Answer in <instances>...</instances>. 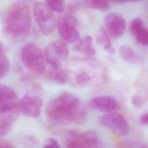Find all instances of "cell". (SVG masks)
Instances as JSON below:
<instances>
[{
  "instance_id": "1",
  "label": "cell",
  "mask_w": 148,
  "mask_h": 148,
  "mask_svg": "<svg viewBox=\"0 0 148 148\" xmlns=\"http://www.w3.org/2000/svg\"><path fill=\"white\" fill-rule=\"evenodd\" d=\"M65 72L68 80L77 87L99 86L108 77L106 67L92 57L72 58L68 63Z\"/></svg>"
},
{
  "instance_id": "2",
  "label": "cell",
  "mask_w": 148,
  "mask_h": 148,
  "mask_svg": "<svg viewBox=\"0 0 148 148\" xmlns=\"http://www.w3.org/2000/svg\"><path fill=\"white\" fill-rule=\"evenodd\" d=\"M47 118L57 123L67 124L72 122L84 124L87 119V110L82 100L68 92H63L52 99L47 105Z\"/></svg>"
},
{
  "instance_id": "3",
  "label": "cell",
  "mask_w": 148,
  "mask_h": 148,
  "mask_svg": "<svg viewBox=\"0 0 148 148\" xmlns=\"http://www.w3.org/2000/svg\"><path fill=\"white\" fill-rule=\"evenodd\" d=\"M31 14L28 5L22 0H17L8 8L5 14L4 28L13 39L26 38L31 29Z\"/></svg>"
},
{
  "instance_id": "4",
  "label": "cell",
  "mask_w": 148,
  "mask_h": 148,
  "mask_svg": "<svg viewBox=\"0 0 148 148\" xmlns=\"http://www.w3.org/2000/svg\"><path fill=\"white\" fill-rule=\"evenodd\" d=\"M18 99L14 90L0 84V121L10 124L16 120L19 114Z\"/></svg>"
},
{
  "instance_id": "5",
  "label": "cell",
  "mask_w": 148,
  "mask_h": 148,
  "mask_svg": "<svg viewBox=\"0 0 148 148\" xmlns=\"http://www.w3.org/2000/svg\"><path fill=\"white\" fill-rule=\"evenodd\" d=\"M21 57L24 65L33 73L41 75L45 72L44 56L36 44L29 42L24 45L21 51Z\"/></svg>"
},
{
  "instance_id": "6",
  "label": "cell",
  "mask_w": 148,
  "mask_h": 148,
  "mask_svg": "<svg viewBox=\"0 0 148 148\" xmlns=\"http://www.w3.org/2000/svg\"><path fill=\"white\" fill-rule=\"evenodd\" d=\"M34 14L42 32L46 35L51 34L56 25L51 10L46 4L36 2L34 6Z\"/></svg>"
},
{
  "instance_id": "7",
  "label": "cell",
  "mask_w": 148,
  "mask_h": 148,
  "mask_svg": "<svg viewBox=\"0 0 148 148\" xmlns=\"http://www.w3.org/2000/svg\"><path fill=\"white\" fill-rule=\"evenodd\" d=\"M44 53L47 62L51 66L61 67L62 62L68 57L69 50L64 40L57 39L46 46Z\"/></svg>"
},
{
  "instance_id": "8",
  "label": "cell",
  "mask_w": 148,
  "mask_h": 148,
  "mask_svg": "<svg viewBox=\"0 0 148 148\" xmlns=\"http://www.w3.org/2000/svg\"><path fill=\"white\" fill-rule=\"evenodd\" d=\"M99 123L120 136L127 135L130 131L129 124L126 119L117 112L104 113L99 117Z\"/></svg>"
},
{
  "instance_id": "9",
  "label": "cell",
  "mask_w": 148,
  "mask_h": 148,
  "mask_svg": "<svg viewBox=\"0 0 148 148\" xmlns=\"http://www.w3.org/2000/svg\"><path fill=\"white\" fill-rule=\"evenodd\" d=\"M77 21L72 16L60 17L58 18L57 27L60 36L64 41L69 43L77 42L80 38V34L76 28Z\"/></svg>"
},
{
  "instance_id": "10",
  "label": "cell",
  "mask_w": 148,
  "mask_h": 148,
  "mask_svg": "<svg viewBox=\"0 0 148 148\" xmlns=\"http://www.w3.org/2000/svg\"><path fill=\"white\" fill-rule=\"evenodd\" d=\"M104 23L108 34L114 39L121 38L125 32V20L119 13H108L105 16Z\"/></svg>"
},
{
  "instance_id": "11",
  "label": "cell",
  "mask_w": 148,
  "mask_h": 148,
  "mask_svg": "<svg viewBox=\"0 0 148 148\" xmlns=\"http://www.w3.org/2000/svg\"><path fill=\"white\" fill-rule=\"evenodd\" d=\"M20 112L24 116L36 118L38 117L42 108V100L34 95H25L18 102Z\"/></svg>"
},
{
  "instance_id": "12",
  "label": "cell",
  "mask_w": 148,
  "mask_h": 148,
  "mask_svg": "<svg viewBox=\"0 0 148 148\" xmlns=\"http://www.w3.org/2000/svg\"><path fill=\"white\" fill-rule=\"evenodd\" d=\"M89 105L92 109L103 113L117 112L120 107L117 100L109 95L98 96L91 99Z\"/></svg>"
},
{
  "instance_id": "13",
  "label": "cell",
  "mask_w": 148,
  "mask_h": 148,
  "mask_svg": "<svg viewBox=\"0 0 148 148\" xmlns=\"http://www.w3.org/2000/svg\"><path fill=\"white\" fill-rule=\"evenodd\" d=\"M74 49L87 57H92L95 54L93 38L90 35L85 36L78 40L74 46Z\"/></svg>"
},
{
  "instance_id": "14",
  "label": "cell",
  "mask_w": 148,
  "mask_h": 148,
  "mask_svg": "<svg viewBox=\"0 0 148 148\" xmlns=\"http://www.w3.org/2000/svg\"><path fill=\"white\" fill-rule=\"evenodd\" d=\"M119 53L122 58L128 63L140 64L143 61L141 55L127 45H122L119 49Z\"/></svg>"
},
{
  "instance_id": "15",
  "label": "cell",
  "mask_w": 148,
  "mask_h": 148,
  "mask_svg": "<svg viewBox=\"0 0 148 148\" xmlns=\"http://www.w3.org/2000/svg\"><path fill=\"white\" fill-rule=\"evenodd\" d=\"M66 147H86L82 133L69 131L66 134L65 142Z\"/></svg>"
},
{
  "instance_id": "16",
  "label": "cell",
  "mask_w": 148,
  "mask_h": 148,
  "mask_svg": "<svg viewBox=\"0 0 148 148\" xmlns=\"http://www.w3.org/2000/svg\"><path fill=\"white\" fill-rule=\"evenodd\" d=\"M96 40L108 53L110 54L114 53V49L110 40V36L105 28L102 27L99 29L97 34Z\"/></svg>"
},
{
  "instance_id": "17",
  "label": "cell",
  "mask_w": 148,
  "mask_h": 148,
  "mask_svg": "<svg viewBox=\"0 0 148 148\" xmlns=\"http://www.w3.org/2000/svg\"><path fill=\"white\" fill-rule=\"evenodd\" d=\"M46 78L51 82L58 84H65L68 80L66 72L60 67L51 66L46 73Z\"/></svg>"
},
{
  "instance_id": "18",
  "label": "cell",
  "mask_w": 148,
  "mask_h": 148,
  "mask_svg": "<svg viewBox=\"0 0 148 148\" xmlns=\"http://www.w3.org/2000/svg\"><path fill=\"white\" fill-rule=\"evenodd\" d=\"M86 147H98L100 141L98 135L92 130H88L82 133Z\"/></svg>"
},
{
  "instance_id": "19",
  "label": "cell",
  "mask_w": 148,
  "mask_h": 148,
  "mask_svg": "<svg viewBox=\"0 0 148 148\" xmlns=\"http://www.w3.org/2000/svg\"><path fill=\"white\" fill-rule=\"evenodd\" d=\"M84 2L90 8L101 11H106L110 6L109 0H84Z\"/></svg>"
},
{
  "instance_id": "20",
  "label": "cell",
  "mask_w": 148,
  "mask_h": 148,
  "mask_svg": "<svg viewBox=\"0 0 148 148\" xmlns=\"http://www.w3.org/2000/svg\"><path fill=\"white\" fill-rule=\"evenodd\" d=\"M132 35L138 43L144 46H148V29L144 25L139 28Z\"/></svg>"
},
{
  "instance_id": "21",
  "label": "cell",
  "mask_w": 148,
  "mask_h": 148,
  "mask_svg": "<svg viewBox=\"0 0 148 148\" xmlns=\"http://www.w3.org/2000/svg\"><path fill=\"white\" fill-rule=\"evenodd\" d=\"M46 6L53 12L61 13L64 10L65 3L64 0H45Z\"/></svg>"
},
{
  "instance_id": "22",
  "label": "cell",
  "mask_w": 148,
  "mask_h": 148,
  "mask_svg": "<svg viewBox=\"0 0 148 148\" xmlns=\"http://www.w3.org/2000/svg\"><path fill=\"white\" fill-rule=\"evenodd\" d=\"M10 68V62L8 57L5 53L0 54V79L8 74Z\"/></svg>"
},
{
  "instance_id": "23",
  "label": "cell",
  "mask_w": 148,
  "mask_h": 148,
  "mask_svg": "<svg viewBox=\"0 0 148 148\" xmlns=\"http://www.w3.org/2000/svg\"><path fill=\"white\" fill-rule=\"evenodd\" d=\"M142 26H143V23L140 18L136 17L134 18L130 24V31L131 35Z\"/></svg>"
},
{
  "instance_id": "24",
  "label": "cell",
  "mask_w": 148,
  "mask_h": 148,
  "mask_svg": "<svg viewBox=\"0 0 148 148\" xmlns=\"http://www.w3.org/2000/svg\"><path fill=\"white\" fill-rule=\"evenodd\" d=\"M12 125V124L0 121V138L8 134L11 129Z\"/></svg>"
},
{
  "instance_id": "25",
  "label": "cell",
  "mask_w": 148,
  "mask_h": 148,
  "mask_svg": "<svg viewBox=\"0 0 148 148\" xmlns=\"http://www.w3.org/2000/svg\"><path fill=\"white\" fill-rule=\"evenodd\" d=\"M131 103L136 108L142 107L145 103L144 99L139 95H134L131 98Z\"/></svg>"
},
{
  "instance_id": "26",
  "label": "cell",
  "mask_w": 148,
  "mask_h": 148,
  "mask_svg": "<svg viewBox=\"0 0 148 148\" xmlns=\"http://www.w3.org/2000/svg\"><path fill=\"white\" fill-rule=\"evenodd\" d=\"M84 0H72L68 4V9L69 10L75 12L83 3Z\"/></svg>"
},
{
  "instance_id": "27",
  "label": "cell",
  "mask_w": 148,
  "mask_h": 148,
  "mask_svg": "<svg viewBox=\"0 0 148 148\" xmlns=\"http://www.w3.org/2000/svg\"><path fill=\"white\" fill-rule=\"evenodd\" d=\"M44 147H52V148H60V146L56 139L54 138H49L46 142Z\"/></svg>"
},
{
  "instance_id": "28",
  "label": "cell",
  "mask_w": 148,
  "mask_h": 148,
  "mask_svg": "<svg viewBox=\"0 0 148 148\" xmlns=\"http://www.w3.org/2000/svg\"><path fill=\"white\" fill-rule=\"evenodd\" d=\"M127 144L128 145V146L129 147H148V145H146L145 143H140L138 142H134V141H128Z\"/></svg>"
},
{
  "instance_id": "29",
  "label": "cell",
  "mask_w": 148,
  "mask_h": 148,
  "mask_svg": "<svg viewBox=\"0 0 148 148\" xmlns=\"http://www.w3.org/2000/svg\"><path fill=\"white\" fill-rule=\"evenodd\" d=\"M139 121L140 123L143 125H147L148 124V112L142 114L141 116L139 117Z\"/></svg>"
},
{
  "instance_id": "30",
  "label": "cell",
  "mask_w": 148,
  "mask_h": 148,
  "mask_svg": "<svg viewBox=\"0 0 148 148\" xmlns=\"http://www.w3.org/2000/svg\"><path fill=\"white\" fill-rule=\"evenodd\" d=\"M13 145L8 141L4 140H0V147L1 148H11Z\"/></svg>"
},
{
  "instance_id": "31",
  "label": "cell",
  "mask_w": 148,
  "mask_h": 148,
  "mask_svg": "<svg viewBox=\"0 0 148 148\" xmlns=\"http://www.w3.org/2000/svg\"><path fill=\"white\" fill-rule=\"evenodd\" d=\"M142 1V0H119V3H125L128 1Z\"/></svg>"
},
{
  "instance_id": "32",
  "label": "cell",
  "mask_w": 148,
  "mask_h": 148,
  "mask_svg": "<svg viewBox=\"0 0 148 148\" xmlns=\"http://www.w3.org/2000/svg\"><path fill=\"white\" fill-rule=\"evenodd\" d=\"M4 47L3 46L0 44V54L4 53Z\"/></svg>"
},
{
  "instance_id": "33",
  "label": "cell",
  "mask_w": 148,
  "mask_h": 148,
  "mask_svg": "<svg viewBox=\"0 0 148 148\" xmlns=\"http://www.w3.org/2000/svg\"><path fill=\"white\" fill-rule=\"evenodd\" d=\"M110 1H112V2H113L119 3V0H110Z\"/></svg>"
}]
</instances>
